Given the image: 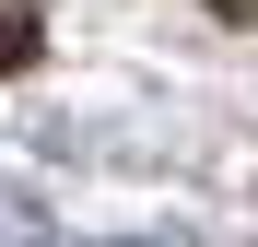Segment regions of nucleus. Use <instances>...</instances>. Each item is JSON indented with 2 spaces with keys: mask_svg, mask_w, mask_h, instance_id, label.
Segmentation results:
<instances>
[{
  "mask_svg": "<svg viewBox=\"0 0 258 247\" xmlns=\"http://www.w3.org/2000/svg\"><path fill=\"white\" fill-rule=\"evenodd\" d=\"M12 47H24V24H12V12H0V59H12Z\"/></svg>",
  "mask_w": 258,
  "mask_h": 247,
  "instance_id": "obj_1",
  "label": "nucleus"
}]
</instances>
